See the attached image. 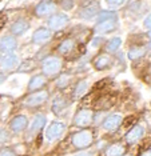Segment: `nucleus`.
Masks as SVG:
<instances>
[{"label":"nucleus","instance_id":"6ab92c4d","mask_svg":"<svg viewBox=\"0 0 151 156\" xmlns=\"http://www.w3.org/2000/svg\"><path fill=\"white\" fill-rule=\"evenodd\" d=\"M30 28V24L26 20H19V22H15L11 26V32H12L15 36H20V35L26 34Z\"/></svg>","mask_w":151,"mask_h":156},{"label":"nucleus","instance_id":"cd10ccee","mask_svg":"<svg viewBox=\"0 0 151 156\" xmlns=\"http://www.w3.org/2000/svg\"><path fill=\"white\" fill-rule=\"evenodd\" d=\"M60 4H62V7L64 9H71L74 5V0H62Z\"/></svg>","mask_w":151,"mask_h":156},{"label":"nucleus","instance_id":"2f4dec72","mask_svg":"<svg viewBox=\"0 0 151 156\" xmlns=\"http://www.w3.org/2000/svg\"><path fill=\"white\" fill-rule=\"evenodd\" d=\"M139 156H151V148L150 150H145L143 152H141V155Z\"/></svg>","mask_w":151,"mask_h":156},{"label":"nucleus","instance_id":"1a4fd4ad","mask_svg":"<svg viewBox=\"0 0 151 156\" xmlns=\"http://www.w3.org/2000/svg\"><path fill=\"white\" fill-rule=\"evenodd\" d=\"M51 37H52L51 30L42 27V28H38L34 32V35H32V41H34L35 44H44V43H47Z\"/></svg>","mask_w":151,"mask_h":156},{"label":"nucleus","instance_id":"4468645a","mask_svg":"<svg viewBox=\"0 0 151 156\" xmlns=\"http://www.w3.org/2000/svg\"><path fill=\"white\" fill-rule=\"evenodd\" d=\"M17 63H19V58L13 52H8V54L2 55V68L3 69H11L13 68Z\"/></svg>","mask_w":151,"mask_h":156},{"label":"nucleus","instance_id":"f3484780","mask_svg":"<svg viewBox=\"0 0 151 156\" xmlns=\"http://www.w3.org/2000/svg\"><path fill=\"white\" fill-rule=\"evenodd\" d=\"M98 4H94V3H90V4H86L80 8L79 11V15L80 17H84V19H91L98 15Z\"/></svg>","mask_w":151,"mask_h":156},{"label":"nucleus","instance_id":"f03ea898","mask_svg":"<svg viewBox=\"0 0 151 156\" xmlns=\"http://www.w3.org/2000/svg\"><path fill=\"white\" fill-rule=\"evenodd\" d=\"M42 69L43 73L47 76H55L56 73L60 72L62 69V60L57 56H48L43 60L42 63Z\"/></svg>","mask_w":151,"mask_h":156},{"label":"nucleus","instance_id":"aec40b11","mask_svg":"<svg viewBox=\"0 0 151 156\" xmlns=\"http://www.w3.org/2000/svg\"><path fill=\"white\" fill-rule=\"evenodd\" d=\"M68 107V100L66 98H62V96H57L53 99L52 101V111L56 113V115H60L64 109Z\"/></svg>","mask_w":151,"mask_h":156},{"label":"nucleus","instance_id":"2eb2a0df","mask_svg":"<svg viewBox=\"0 0 151 156\" xmlns=\"http://www.w3.org/2000/svg\"><path fill=\"white\" fill-rule=\"evenodd\" d=\"M112 64V60L109 55L106 54H102V55H98L96 58L94 59V67L98 71H103V69H107Z\"/></svg>","mask_w":151,"mask_h":156},{"label":"nucleus","instance_id":"dca6fc26","mask_svg":"<svg viewBox=\"0 0 151 156\" xmlns=\"http://www.w3.org/2000/svg\"><path fill=\"white\" fill-rule=\"evenodd\" d=\"M116 30V19H112V20H106V22H102V23H98L96 24V32L99 34H110L112 31Z\"/></svg>","mask_w":151,"mask_h":156},{"label":"nucleus","instance_id":"c756f323","mask_svg":"<svg viewBox=\"0 0 151 156\" xmlns=\"http://www.w3.org/2000/svg\"><path fill=\"white\" fill-rule=\"evenodd\" d=\"M0 156H16V154H15V151L11 150V148H3Z\"/></svg>","mask_w":151,"mask_h":156},{"label":"nucleus","instance_id":"39448f33","mask_svg":"<svg viewBox=\"0 0 151 156\" xmlns=\"http://www.w3.org/2000/svg\"><path fill=\"white\" fill-rule=\"evenodd\" d=\"M47 99H48V92H46V91L34 92V94L28 95L24 99V105L26 107H38V105L43 104Z\"/></svg>","mask_w":151,"mask_h":156},{"label":"nucleus","instance_id":"20e7f679","mask_svg":"<svg viewBox=\"0 0 151 156\" xmlns=\"http://www.w3.org/2000/svg\"><path fill=\"white\" fill-rule=\"evenodd\" d=\"M92 119H94V112L91 109L83 108L80 111H78V113L74 118V124L78 127H88L90 124L92 123Z\"/></svg>","mask_w":151,"mask_h":156},{"label":"nucleus","instance_id":"412c9836","mask_svg":"<svg viewBox=\"0 0 151 156\" xmlns=\"http://www.w3.org/2000/svg\"><path fill=\"white\" fill-rule=\"evenodd\" d=\"M146 54V48L145 47H139V45H134V47H131L128 49V59L132 60V62H135V60H139L141 58H143Z\"/></svg>","mask_w":151,"mask_h":156},{"label":"nucleus","instance_id":"473e14b6","mask_svg":"<svg viewBox=\"0 0 151 156\" xmlns=\"http://www.w3.org/2000/svg\"><path fill=\"white\" fill-rule=\"evenodd\" d=\"M78 156H91L90 154H80V155H78Z\"/></svg>","mask_w":151,"mask_h":156},{"label":"nucleus","instance_id":"bb28decb","mask_svg":"<svg viewBox=\"0 0 151 156\" xmlns=\"http://www.w3.org/2000/svg\"><path fill=\"white\" fill-rule=\"evenodd\" d=\"M86 91H87V83H86L84 80L79 81L78 86H76V88H75V94H74V96H75V98H80V96H83Z\"/></svg>","mask_w":151,"mask_h":156},{"label":"nucleus","instance_id":"9d476101","mask_svg":"<svg viewBox=\"0 0 151 156\" xmlns=\"http://www.w3.org/2000/svg\"><path fill=\"white\" fill-rule=\"evenodd\" d=\"M46 122H47L46 116L43 115V113H38L30 126V132H28V135H30V136H34V135L39 133L43 129V127L46 126Z\"/></svg>","mask_w":151,"mask_h":156},{"label":"nucleus","instance_id":"5701e85b","mask_svg":"<svg viewBox=\"0 0 151 156\" xmlns=\"http://www.w3.org/2000/svg\"><path fill=\"white\" fill-rule=\"evenodd\" d=\"M124 154V147L119 143L110 145L106 150V156H122Z\"/></svg>","mask_w":151,"mask_h":156},{"label":"nucleus","instance_id":"a878e982","mask_svg":"<svg viewBox=\"0 0 151 156\" xmlns=\"http://www.w3.org/2000/svg\"><path fill=\"white\" fill-rule=\"evenodd\" d=\"M70 81H71V75L70 73H62V75L56 79V87L63 90V88H66L68 84H70Z\"/></svg>","mask_w":151,"mask_h":156},{"label":"nucleus","instance_id":"72a5a7b5","mask_svg":"<svg viewBox=\"0 0 151 156\" xmlns=\"http://www.w3.org/2000/svg\"><path fill=\"white\" fill-rule=\"evenodd\" d=\"M147 35H149V37H150V40H151V30L149 31V32H147Z\"/></svg>","mask_w":151,"mask_h":156},{"label":"nucleus","instance_id":"4be33fe9","mask_svg":"<svg viewBox=\"0 0 151 156\" xmlns=\"http://www.w3.org/2000/svg\"><path fill=\"white\" fill-rule=\"evenodd\" d=\"M74 47H75V41L72 40V39H66V40L59 44L57 51H59V54H62V55H67L72 51Z\"/></svg>","mask_w":151,"mask_h":156},{"label":"nucleus","instance_id":"7ed1b4c3","mask_svg":"<svg viewBox=\"0 0 151 156\" xmlns=\"http://www.w3.org/2000/svg\"><path fill=\"white\" fill-rule=\"evenodd\" d=\"M64 131H66V124L62 122H53L46 129V137H47L48 141H53V140L59 139Z\"/></svg>","mask_w":151,"mask_h":156},{"label":"nucleus","instance_id":"423d86ee","mask_svg":"<svg viewBox=\"0 0 151 156\" xmlns=\"http://www.w3.org/2000/svg\"><path fill=\"white\" fill-rule=\"evenodd\" d=\"M56 9V5L53 2H50V0H44V2H40L39 4L35 7V15L39 17H47L51 16Z\"/></svg>","mask_w":151,"mask_h":156},{"label":"nucleus","instance_id":"393cba45","mask_svg":"<svg viewBox=\"0 0 151 156\" xmlns=\"http://www.w3.org/2000/svg\"><path fill=\"white\" fill-rule=\"evenodd\" d=\"M112 19H116V13L112 11H100L98 15H96L98 23L106 22V20H112Z\"/></svg>","mask_w":151,"mask_h":156},{"label":"nucleus","instance_id":"c85d7f7f","mask_svg":"<svg viewBox=\"0 0 151 156\" xmlns=\"http://www.w3.org/2000/svg\"><path fill=\"white\" fill-rule=\"evenodd\" d=\"M106 2L110 7H119L124 3V0H106Z\"/></svg>","mask_w":151,"mask_h":156},{"label":"nucleus","instance_id":"6e6552de","mask_svg":"<svg viewBox=\"0 0 151 156\" xmlns=\"http://www.w3.org/2000/svg\"><path fill=\"white\" fill-rule=\"evenodd\" d=\"M68 22H70V19H68L67 15H64V13H55V15L50 17L48 26L51 30H62V28L67 26Z\"/></svg>","mask_w":151,"mask_h":156},{"label":"nucleus","instance_id":"ddd939ff","mask_svg":"<svg viewBox=\"0 0 151 156\" xmlns=\"http://www.w3.org/2000/svg\"><path fill=\"white\" fill-rule=\"evenodd\" d=\"M0 47H2V52L3 54H8V52H13L17 47V41L13 36H3L2 37V43H0Z\"/></svg>","mask_w":151,"mask_h":156},{"label":"nucleus","instance_id":"b1692460","mask_svg":"<svg viewBox=\"0 0 151 156\" xmlns=\"http://www.w3.org/2000/svg\"><path fill=\"white\" fill-rule=\"evenodd\" d=\"M120 44H122L120 37H112L111 40H109V43L106 44V51L109 52V54H114V52H116L118 49H119Z\"/></svg>","mask_w":151,"mask_h":156},{"label":"nucleus","instance_id":"f8f14e48","mask_svg":"<svg viewBox=\"0 0 151 156\" xmlns=\"http://www.w3.org/2000/svg\"><path fill=\"white\" fill-rule=\"evenodd\" d=\"M27 126H28V120H27L26 116H23V115L15 116L9 123L11 129H12L15 133H19V132H21V131H24L27 128Z\"/></svg>","mask_w":151,"mask_h":156},{"label":"nucleus","instance_id":"7c9ffc66","mask_svg":"<svg viewBox=\"0 0 151 156\" xmlns=\"http://www.w3.org/2000/svg\"><path fill=\"white\" fill-rule=\"evenodd\" d=\"M143 24H145V27L147 28V30H151V13L150 15H147V17L145 19V22H143Z\"/></svg>","mask_w":151,"mask_h":156},{"label":"nucleus","instance_id":"a211bd4d","mask_svg":"<svg viewBox=\"0 0 151 156\" xmlns=\"http://www.w3.org/2000/svg\"><path fill=\"white\" fill-rule=\"evenodd\" d=\"M46 77L43 75H35L30 79V83H28V91H39L40 88H43L46 86Z\"/></svg>","mask_w":151,"mask_h":156},{"label":"nucleus","instance_id":"f704fd0d","mask_svg":"<svg viewBox=\"0 0 151 156\" xmlns=\"http://www.w3.org/2000/svg\"><path fill=\"white\" fill-rule=\"evenodd\" d=\"M147 48H149V49H151V41H150V44L147 45Z\"/></svg>","mask_w":151,"mask_h":156},{"label":"nucleus","instance_id":"0eeeda50","mask_svg":"<svg viewBox=\"0 0 151 156\" xmlns=\"http://www.w3.org/2000/svg\"><path fill=\"white\" fill-rule=\"evenodd\" d=\"M122 122H123V118L118 113H112V115H109L106 119L103 120L102 127L106 131H115L120 127Z\"/></svg>","mask_w":151,"mask_h":156},{"label":"nucleus","instance_id":"f257e3e1","mask_svg":"<svg viewBox=\"0 0 151 156\" xmlns=\"http://www.w3.org/2000/svg\"><path fill=\"white\" fill-rule=\"evenodd\" d=\"M71 141H72L74 147L79 148V150H83V148H87L92 144V141H94V133L88 129L79 131V132L72 135Z\"/></svg>","mask_w":151,"mask_h":156},{"label":"nucleus","instance_id":"9b49d317","mask_svg":"<svg viewBox=\"0 0 151 156\" xmlns=\"http://www.w3.org/2000/svg\"><path fill=\"white\" fill-rule=\"evenodd\" d=\"M143 135H145V128L142 126H134L126 135V143L128 144L136 143L138 140L142 139Z\"/></svg>","mask_w":151,"mask_h":156}]
</instances>
